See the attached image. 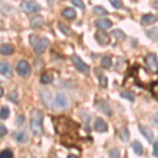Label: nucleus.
Segmentation results:
<instances>
[{"mask_svg": "<svg viewBox=\"0 0 158 158\" xmlns=\"http://www.w3.org/2000/svg\"><path fill=\"white\" fill-rule=\"evenodd\" d=\"M111 34L113 35V36L115 37L118 41H122V40L126 39V34H124V33L122 32L121 30H119V29H116V30L112 31Z\"/></svg>", "mask_w": 158, "mask_h": 158, "instance_id": "22", "label": "nucleus"}, {"mask_svg": "<svg viewBox=\"0 0 158 158\" xmlns=\"http://www.w3.org/2000/svg\"><path fill=\"white\" fill-rule=\"evenodd\" d=\"M97 106L103 112L104 114H106V115H108L109 117L112 116V109L110 108V106L106 102V101H99L98 104H97Z\"/></svg>", "mask_w": 158, "mask_h": 158, "instance_id": "17", "label": "nucleus"}, {"mask_svg": "<svg viewBox=\"0 0 158 158\" xmlns=\"http://www.w3.org/2000/svg\"><path fill=\"white\" fill-rule=\"evenodd\" d=\"M9 99L11 101H13V102L18 103V96H17L16 92H14V93H10L9 94Z\"/></svg>", "mask_w": 158, "mask_h": 158, "instance_id": "36", "label": "nucleus"}, {"mask_svg": "<svg viewBox=\"0 0 158 158\" xmlns=\"http://www.w3.org/2000/svg\"><path fill=\"white\" fill-rule=\"evenodd\" d=\"M42 113L41 111L35 109L32 111L31 113V121H30V127H31V131L34 136H40L43 132L42 128Z\"/></svg>", "mask_w": 158, "mask_h": 158, "instance_id": "1", "label": "nucleus"}, {"mask_svg": "<svg viewBox=\"0 0 158 158\" xmlns=\"http://www.w3.org/2000/svg\"><path fill=\"white\" fill-rule=\"evenodd\" d=\"M10 115V110L7 106H1V112H0V117L1 119H6Z\"/></svg>", "mask_w": 158, "mask_h": 158, "instance_id": "30", "label": "nucleus"}, {"mask_svg": "<svg viewBox=\"0 0 158 158\" xmlns=\"http://www.w3.org/2000/svg\"><path fill=\"white\" fill-rule=\"evenodd\" d=\"M93 13H94V14H96V15H99V16H106V15H108V11H106L104 7L100 6H94Z\"/></svg>", "mask_w": 158, "mask_h": 158, "instance_id": "24", "label": "nucleus"}, {"mask_svg": "<svg viewBox=\"0 0 158 158\" xmlns=\"http://www.w3.org/2000/svg\"><path fill=\"white\" fill-rule=\"evenodd\" d=\"M71 1H72V3L75 4L76 6L80 7L81 10H85V4H83L82 0H71Z\"/></svg>", "mask_w": 158, "mask_h": 158, "instance_id": "39", "label": "nucleus"}, {"mask_svg": "<svg viewBox=\"0 0 158 158\" xmlns=\"http://www.w3.org/2000/svg\"><path fill=\"white\" fill-rule=\"evenodd\" d=\"M95 25L100 30H106L110 29L112 27V21L110 19L103 18V19H98L95 21Z\"/></svg>", "mask_w": 158, "mask_h": 158, "instance_id": "13", "label": "nucleus"}, {"mask_svg": "<svg viewBox=\"0 0 158 158\" xmlns=\"http://www.w3.org/2000/svg\"><path fill=\"white\" fill-rule=\"evenodd\" d=\"M40 79H41V82L44 83V85L51 83L53 81V77L50 75V74H48V73H43L42 75H41V77H40Z\"/></svg>", "mask_w": 158, "mask_h": 158, "instance_id": "27", "label": "nucleus"}, {"mask_svg": "<svg viewBox=\"0 0 158 158\" xmlns=\"http://www.w3.org/2000/svg\"><path fill=\"white\" fill-rule=\"evenodd\" d=\"M20 9L27 14H34L40 10V6L35 1H23L20 6Z\"/></svg>", "mask_w": 158, "mask_h": 158, "instance_id": "5", "label": "nucleus"}, {"mask_svg": "<svg viewBox=\"0 0 158 158\" xmlns=\"http://www.w3.org/2000/svg\"><path fill=\"white\" fill-rule=\"evenodd\" d=\"M146 34L151 40L156 41V40H158V27H152V29L148 30Z\"/></svg>", "mask_w": 158, "mask_h": 158, "instance_id": "20", "label": "nucleus"}, {"mask_svg": "<svg viewBox=\"0 0 158 158\" xmlns=\"http://www.w3.org/2000/svg\"><path fill=\"white\" fill-rule=\"evenodd\" d=\"M29 40H30V43H31V44H32L33 47H34V45L37 43L38 40H39V38H38V37L36 36V35L32 34V35H30V36H29Z\"/></svg>", "mask_w": 158, "mask_h": 158, "instance_id": "37", "label": "nucleus"}, {"mask_svg": "<svg viewBox=\"0 0 158 158\" xmlns=\"http://www.w3.org/2000/svg\"><path fill=\"white\" fill-rule=\"evenodd\" d=\"M6 127H4V126H1V127H0V136H1V137H3L4 136V135H6Z\"/></svg>", "mask_w": 158, "mask_h": 158, "instance_id": "41", "label": "nucleus"}, {"mask_svg": "<svg viewBox=\"0 0 158 158\" xmlns=\"http://www.w3.org/2000/svg\"><path fill=\"white\" fill-rule=\"evenodd\" d=\"M95 39L97 40V42L100 45H106L111 41V38L109 37V35L106 32H102V31H99V32L96 33Z\"/></svg>", "mask_w": 158, "mask_h": 158, "instance_id": "10", "label": "nucleus"}, {"mask_svg": "<svg viewBox=\"0 0 158 158\" xmlns=\"http://www.w3.org/2000/svg\"><path fill=\"white\" fill-rule=\"evenodd\" d=\"M120 96L122 98H126V99H128V100H130V101H134L135 100V95L130 91L122 92V93L120 94Z\"/></svg>", "mask_w": 158, "mask_h": 158, "instance_id": "28", "label": "nucleus"}, {"mask_svg": "<svg viewBox=\"0 0 158 158\" xmlns=\"http://www.w3.org/2000/svg\"><path fill=\"white\" fill-rule=\"evenodd\" d=\"M138 130L140 131V133L144 136V138H146L149 142H152L153 141V138H154V136H153V133L152 131L150 129L146 128V127L143 126H138Z\"/></svg>", "mask_w": 158, "mask_h": 158, "instance_id": "15", "label": "nucleus"}, {"mask_svg": "<svg viewBox=\"0 0 158 158\" xmlns=\"http://www.w3.org/2000/svg\"><path fill=\"white\" fill-rule=\"evenodd\" d=\"M72 61H73L74 65H75V68L77 69L79 72L88 75L89 72H90V68H89L88 64H85V63L83 62V60L81 59L78 55H76V54L72 55Z\"/></svg>", "mask_w": 158, "mask_h": 158, "instance_id": "3", "label": "nucleus"}, {"mask_svg": "<svg viewBox=\"0 0 158 158\" xmlns=\"http://www.w3.org/2000/svg\"><path fill=\"white\" fill-rule=\"evenodd\" d=\"M157 21V18L152 14H147L141 17V23L143 25H150Z\"/></svg>", "mask_w": 158, "mask_h": 158, "instance_id": "16", "label": "nucleus"}, {"mask_svg": "<svg viewBox=\"0 0 158 158\" xmlns=\"http://www.w3.org/2000/svg\"><path fill=\"white\" fill-rule=\"evenodd\" d=\"M153 155L155 157H158V141H156L153 146Z\"/></svg>", "mask_w": 158, "mask_h": 158, "instance_id": "40", "label": "nucleus"}, {"mask_svg": "<svg viewBox=\"0 0 158 158\" xmlns=\"http://www.w3.org/2000/svg\"><path fill=\"white\" fill-rule=\"evenodd\" d=\"M101 65H102L103 68H106V69L111 68V65H112L111 57H110V56H104V57L102 58V60H101Z\"/></svg>", "mask_w": 158, "mask_h": 158, "instance_id": "26", "label": "nucleus"}, {"mask_svg": "<svg viewBox=\"0 0 158 158\" xmlns=\"http://www.w3.org/2000/svg\"><path fill=\"white\" fill-rule=\"evenodd\" d=\"M99 83H100L101 88H106V85H108V78L106 77V76H100V79H99Z\"/></svg>", "mask_w": 158, "mask_h": 158, "instance_id": "35", "label": "nucleus"}, {"mask_svg": "<svg viewBox=\"0 0 158 158\" xmlns=\"http://www.w3.org/2000/svg\"><path fill=\"white\" fill-rule=\"evenodd\" d=\"M53 158H58V157H53Z\"/></svg>", "mask_w": 158, "mask_h": 158, "instance_id": "45", "label": "nucleus"}, {"mask_svg": "<svg viewBox=\"0 0 158 158\" xmlns=\"http://www.w3.org/2000/svg\"><path fill=\"white\" fill-rule=\"evenodd\" d=\"M0 95H1V97H2V96H3V89H0Z\"/></svg>", "mask_w": 158, "mask_h": 158, "instance_id": "43", "label": "nucleus"}, {"mask_svg": "<svg viewBox=\"0 0 158 158\" xmlns=\"http://www.w3.org/2000/svg\"><path fill=\"white\" fill-rule=\"evenodd\" d=\"M119 136H120L121 140L123 141H128L130 138V132L127 128H121L120 131H119Z\"/></svg>", "mask_w": 158, "mask_h": 158, "instance_id": "25", "label": "nucleus"}, {"mask_svg": "<svg viewBox=\"0 0 158 158\" xmlns=\"http://www.w3.org/2000/svg\"><path fill=\"white\" fill-rule=\"evenodd\" d=\"M24 121H25L24 115H21V114H20V115L17 116V118H16V124H17V126H21V124H23Z\"/></svg>", "mask_w": 158, "mask_h": 158, "instance_id": "38", "label": "nucleus"}, {"mask_svg": "<svg viewBox=\"0 0 158 158\" xmlns=\"http://www.w3.org/2000/svg\"><path fill=\"white\" fill-rule=\"evenodd\" d=\"M110 157L111 158H119L120 157V152H119V150L118 149H113V150H111V151H110Z\"/></svg>", "mask_w": 158, "mask_h": 158, "instance_id": "33", "label": "nucleus"}, {"mask_svg": "<svg viewBox=\"0 0 158 158\" xmlns=\"http://www.w3.org/2000/svg\"><path fill=\"white\" fill-rule=\"evenodd\" d=\"M39 96H40V100L42 101V103L44 104L48 108H52L53 104V97L52 94L49 90H41L39 92Z\"/></svg>", "mask_w": 158, "mask_h": 158, "instance_id": "7", "label": "nucleus"}, {"mask_svg": "<svg viewBox=\"0 0 158 158\" xmlns=\"http://www.w3.org/2000/svg\"><path fill=\"white\" fill-rule=\"evenodd\" d=\"M0 158H14L13 152L11 150H4V151H2L1 154H0Z\"/></svg>", "mask_w": 158, "mask_h": 158, "instance_id": "31", "label": "nucleus"}, {"mask_svg": "<svg viewBox=\"0 0 158 158\" xmlns=\"http://www.w3.org/2000/svg\"><path fill=\"white\" fill-rule=\"evenodd\" d=\"M55 103L61 110H64L69 106V100L67 98V96L62 93H58L55 96Z\"/></svg>", "mask_w": 158, "mask_h": 158, "instance_id": "8", "label": "nucleus"}, {"mask_svg": "<svg viewBox=\"0 0 158 158\" xmlns=\"http://www.w3.org/2000/svg\"><path fill=\"white\" fill-rule=\"evenodd\" d=\"M43 22H44L43 17L40 16V15H37V16L33 17L31 19V27L32 29H39L40 27H42Z\"/></svg>", "mask_w": 158, "mask_h": 158, "instance_id": "14", "label": "nucleus"}, {"mask_svg": "<svg viewBox=\"0 0 158 158\" xmlns=\"http://www.w3.org/2000/svg\"><path fill=\"white\" fill-rule=\"evenodd\" d=\"M58 27H59V30L63 33V34H65V35H71V34H72V30H71L69 27H67L65 24L58 23Z\"/></svg>", "mask_w": 158, "mask_h": 158, "instance_id": "29", "label": "nucleus"}, {"mask_svg": "<svg viewBox=\"0 0 158 158\" xmlns=\"http://www.w3.org/2000/svg\"><path fill=\"white\" fill-rule=\"evenodd\" d=\"M132 149H133V151L135 152V154L138 155V156L142 155V153H143V147H142V144L140 143L139 141H137V140L132 142Z\"/></svg>", "mask_w": 158, "mask_h": 158, "instance_id": "19", "label": "nucleus"}, {"mask_svg": "<svg viewBox=\"0 0 158 158\" xmlns=\"http://www.w3.org/2000/svg\"><path fill=\"white\" fill-rule=\"evenodd\" d=\"M1 54L2 55H6V56H9L14 53V47L12 44H2L1 45Z\"/></svg>", "mask_w": 158, "mask_h": 158, "instance_id": "21", "label": "nucleus"}, {"mask_svg": "<svg viewBox=\"0 0 158 158\" xmlns=\"http://www.w3.org/2000/svg\"><path fill=\"white\" fill-rule=\"evenodd\" d=\"M16 70L18 74L21 77H27V76L31 74V71H32V68L29 64V62L25 60H19L16 64Z\"/></svg>", "mask_w": 158, "mask_h": 158, "instance_id": "4", "label": "nucleus"}, {"mask_svg": "<svg viewBox=\"0 0 158 158\" xmlns=\"http://www.w3.org/2000/svg\"><path fill=\"white\" fill-rule=\"evenodd\" d=\"M94 130L99 132V133H103V132L108 131V124L102 118L98 117L95 120V123H94Z\"/></svg>", "mask_w": 158, "mask_h": 158, "instance_id": "11", "label": "nucleus"}, {"mask_svg": "<svg viewBox=\"0 0 158 158\" xmlns=\"http://www.w3.org/2000/svg\"><path fill=\"white\" fill-rule=\"evenodd\" d=\"M72 120H69L67 118H59L56 122V129L60 134H68L72 131V126H75Z\"/></svg>", "mask_w": 158, "mask_h": 158, "instance_id": "2", "label": "nucleus"}, {"mask_svg": "<svg viewBox=\"0 0 158 158\" xmlns=\"http://www.w3.org/2000/svg\"><path fill=\"white\" fill-rule=\"evenodd\" d=\"M62 15L63 17H65L67 19H75L76 18V11L72 7H67V9H64L62 11Z\"/></svg>", "mask_w": 158, "mask_h": 158, "instance_id": "18", "label": "nucleus"}, {"mask_svg": "<svg viewBox=\"0 0 158 158\" xmlns=\"http://www.w3.org/2000/svg\"><path fill=\"white\" fill-rule=\"evenodd\" d=\"M151 93L154 97L158 98V82H154L151 85Z\"/></svg>", "mask_w": 158, "mask_h": 158, "instance_id": "32", "label": "nucleus"}, {"mask_svg": "<svg viewBox=\"0 0 158 158\" xmlns=\"http://www.w3.org/2000/svg\"><path fill=\"white\" fill-rule=\"evenodd\" d=\"M153 122H154L155 126H158V115L154 116V118H153Z\"/></svg>", "mask_w": 158, "mask_h": 158, "instance_id": "42", "label": "nucleus"}, {"mask_svg": "<svg viewBox=\"0 0 158 158\" xmlns=\"http://www.w3.org/2000/svg\"><path fill=\"white\" fill-rule=\"evenodd\" d=\"M146 63L148 65V68L150 69V71L152 72H157L158 71V60H157V56L155 54H148L146 56Z\"/></svg>", "mask_w": 158, "mask_h": 158, "instance_id": "6", "label": "nucleus"}, {"mask_svg": "<svg viewBox=\"0 0 158 158\" xmlns=\"http://www.w3.org/2000/svg\"><path fill=\"white\" fill-rule=\"evenodd\" d=\"M110 2L115 9H121L122 7V2L120 0H110Z\"/></svg>", "mask_w": 158, "mask_h": 158, "instance_id": "34", "label": "nucleus"}, {"mask_svg": "<svg viewBox=\"0 0 158 158\" xmlns=\"http://www.w3.org/2000/svg\"><path fill=\"white\" fill-rule=\"evenodd\" d=\"M0 72H1L2 76H4L6 78H11L13 76L11 65L7 62H6V61H1V63H0Z\"/></svg>", "mask_w": 158, "mask_h": 158, "instance_id": "12", "label": "nucleus"}, {"mask_svg": "<svg viewBox=\"0 0 158 158\" xmlns=\"http://www.w3.org/2000/svg\"><path fill=\"white\" fill-rule=\"evenodd\" d=\"M15 138H16L17 141L20 142V143H23V142H25L27 140V134L25 133L24 131H20L16 134Z\"/></svg>", "mask_w": 158, "mask_h": 158, "instance_id": "23", "label": "nucleus"}, {"mask_svg": "<svg viewBox=\"0 0 158 158\" xmlns=\"http://www.w3.org/2000/svg\"><path fill=\"white\" fill-rule=\"evenodd\" d=\"M50 44V41H49V39L48 38H44V37H42V38H39V40L37 41L36 44L34 45V50H35V52L36 53H42L43 51H44L45 49H47V47Z\"/></svg>", "mask_w": 158, "mask_h": 158, "instance_id": "9", "label": "nucleus"}, {"mask_svg": "<svg viewBox=\"0 0 158 158\" xmlns=\"http://www.w3.org/2000/svg\"><path fill=\"white\" fill-rule=\"evenodd\" d=\"M68 158H77V157H76L75 155H69Z\"/></svg>", "mask_w": 158, "mask_h": 158, "instance_id": "44", "label": "nucleus"}]
</instances>
